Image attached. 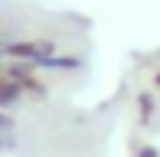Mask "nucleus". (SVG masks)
Segmentation results:
<instances>
[{
	"instance_id": "nucleus-4",
	"label": "nucleus",
	"mask_w": 160,
	"mask_h": 157,
	"mask_svg": "<svg viewBox=\"0 0 160 157\" xmlns=\"http://www.w3.org/2000/svg\"><path fill=\"white\" fill-rule=\"evenodd\" d=\"M13 128H17V121H13V115L0 108V138H3V134H13Z\"/></svg>"
},
{
	"instance_id": "nucleus-1",
	"label": "nucleus",
	"mask_w": 160,
	"mask_h": 157,
	"mask_svg": "<svg viewBox=\"0 0 160 157\" xmlns=\"http://www.w3.org/2000/svg\"><path fill=\"white\" fill-rule=\"evenodd\" d=\"M3 53L10 56L13 62H26V66H46L52 56H59V46L52 39H17L7 43Z\"/></svg>"
},
{
	"instance_id": "nucleus-6",
	"label": "nucleus",
	"mask_w": 160,
	"mask_h": 157,
	"mask_svg": "<svg viewBox=\"0 0 160 157\" xmlns=\"http://www.w3.org/2000/svg\"><path fill=\"white\" fill-rule=\"evenodd\" d=\"M137 157H160L154 147H141V151H137Z\"/></svg>"
},
{
	"instance_id": "nucleus-5",
	"label": "nucleus",
	"mask_w": 160,
	"mask_h": 157,
	"mask_svg": "<svg viewBox=\"0 0 160 157\" xmlns=\"http://www.w3.org/2000/svg\"><path fill=\"white\" fill-rule=\"evenodd\" d=\"M13 144H17V141H13V134H3V138H0V151H10Z\"/></svg>"
},
{
	"instance_id": "nucleus-2",
	"label": "nucleus",
	"mask_w": 160,
	"mask_h": 157,
	"mask_svg": "<svg viewBox=\"0 0 160 157\" xmlns=\"http://www.w3.org/2000/svg\"><path fill=\"white\" fill-rule=\"evenodd\" d=\"M23 98H26V92L20 89V82L10 75V69L3 66L0 69V108L7 111V108H13V105H20Z\"/></svg>"
},
{
	"instance_id": "nucleus-8",
	"label": "nucleus",
	"mask_w": 160,
	"mask_h": 157,
	"mask_svg": "<svg viewBox=\"0 0 160 157\" xmlns=\"http://www.w3.org/2000/svg\"><path fill=\"white\" fill-rule=\"evenodd\" d=\"M0 53H3V46H0Z\"/></svg>"
},
{
	"instance_id": "nucleus-7",
	"label": "nucleus",
	"mask_w": 160,
	"mask_h": 157,
	"mask_svg": "<svg viewBox=\"0 0 160 157\" xmlns=\"http://www.w3.org/2000/svg\"><path fill=\"white\" fill-rule=\"evenodd\" d=\"M154 85H157V89H160V72H157V75H154Z\"/></svg>"
},
{
	"instance_id": "nucleus-3",
	"label": "nucleus",
	"mask_w": 160,
	"mask_h": 157,
	"mask_svg": "<svg viewBox=\"0 0 160 157\" xmlns=\"http://www.w3.org/2000/svg\"><path fill=\"white\" fill-rule=\"evenodd\" d=\"M137 111H141V124L150 128L154 111H157V102H154V95H150V92H141V95H137Z\"/></svg>"
}]
</instances>
